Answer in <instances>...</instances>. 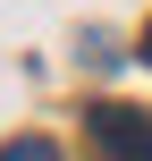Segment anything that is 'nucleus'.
<instances>
[{
    "mask_svg": "<svg viewBox=\"0 0 152 161\" xmlns=\"http://www.w3.org/2000/svg\"><path fill=\"white\" fill-rule=\"evenodd\" d=\"M102 161H152V110H93Z\"/></svg>",
    "mask_w": 152,
    "mask_h": 161,
    "instance_id": "nucleus-1",
    "label": "nucleus"
},
{
    "mask_svg": "<svg viewBox=\"0 0 152 161\" xmlns=\"http://www.w3.org/2000/svg\"><path fill=\"white\" fill-rule=\"evenodd\" d=\"M0 161H59V144H51V136H8Z\"/></svg>",
    "mask_w": 152,
    "mask_h": 161,
    "instance_id": "nucleus-2",
    "label": "nucleus"
},
{
    "mask_svg": "<svg viewBox=\"0 0 152 161\" xmlns=\"http://www.w3.org/2000/svg\"><path fill=\"white\" fill-rule=\"evenodd\" d=\"M144 59H152V25H144Z\"/></svg>",
    "mask_w": 152,
    "mask_h": 161,
    "instance_id": "nucleus-3",
    "label": "nucleus"
}]
</instances>
